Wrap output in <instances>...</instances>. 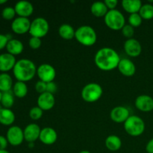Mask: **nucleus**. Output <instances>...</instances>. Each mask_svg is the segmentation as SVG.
Listing matches in <instances>:
<instances>
[{
    "mask_svg": "<svg viewBox=\"0 0 153 153\" xmlns=\"http://www.w3.org/2000/svg\"><path fill=\"white\" fill-rule=\"evenodd\" d=\"M79 153H91V152H89V151H88V150H83V151H81Z\"/></svg>",
    "mask_w": 153,
    "mask_h": 153,
    "instance_id": "nucleus-44",
    "label": "nucleus"
},
{
    "mask_svg": "<svg viewBox=\"0 0 153 153\" xmlns=\"http://www.w3.org/2000/svg\"><path fill=\"white\" fill-rule=\"evenodd\" d=\"M37 75L40 81L49 83L54 82V79L56 76V71L53 66L51 64H42L37 67Z\"/></svg>",
    "mask_w": 153,
    "mask_h": 153,
    "instance_id": "nucleus-9",
    "label": "nucleus"
},
{
    "mask_svg": "<svg viewBox=\"0 0 153 153\" xmlns=\"http://www.w3.org/2000/svg\"><path fill=\"white\" fill-rule=\"evenodd\" d=\"M142 5L143 4L140 0H123L122 1L123 8L130 14L139 13Z\"/></svg>",
    "mask_w": 153,
    "mask_h": 153,
    "instance_id": "nucleus-21",
    "label": "nucleus"
},
{
    "mask_svg": "<svg viewBox=\"0 0 153 153\" xmlns=\"http://www.w3.org/2000/svg\"><path fill=\"white\" fill-rule=\"evenodd\" d=\"M139 14L143 19H152L153 18V5L152 4H144L141 6Z\"/></svg>",
    "mask_w": 153,
    "mask_h": 153,
    "instance_id": "nucleus-29",
    "label": "nucleus"
},
{
    "mask_svg": "<svg viewBox=\"0 0 153 153\" xmlns=\"http://www.w3.org/2000/svg\"><path fill=\"white\" fill-rule=\"evenodd\" d=\"M91 10L92 14L97 17H105L109 10L104 1H95L91 5Z\"/></svg>",
    "mask_w": 153,
    "mask_h": 153,
    "instance_id": "nucleus-24",
    "label": "nucleus"
},
{
    "mask_svg": "<svg viewBox=\"0 0 153 153\" xmlns=\"http://www.w3.org/2000/svg\"><path fill=\"white\" fill-rule=\"evenodd\" d=\"M34 143H28V147L29 148L34 147Z\"/></svg>",
    "mask_w": 153,
    "mask_h": 153,
    "instance_id": "nucleus-41",
    "label": "nucleus"
},
{
    "mask_svg": "<svg viewBox=\"0 0 153 153\" xmlns=\"http://www.w3.org/2000/svg\"><path fill=\"white\" fill-rule=\"evenodd\" d=\"M31 22L28 18L18 17L15 18L11 23V29L15 34H23L29 32Z\"/></svg>",
    "mask_w": 153,
    "mask_h": 153,
    "instance_id": "nucleus-10",
    "label": "nucleus"
},
{
    "mask_svg": "<svg viewBox=\"0 0 153 153\" xmlns=\"http://www.w3.org/2000/svg\"><path fill=\"white\" fill-rule=\"evenodd\" d=\"M146 151L148 153H153V138L151 139L146 144Z\"/></svg>",
    "mask_w": 153,
    "mask_h": 153,
    "instance_id": "nucleus-40",
    "label": "nucleus"
},
{
    "mask_svg": "<svg viewBox=\"0 0 153 153\" xmlns=\"http://www.w3.org/2000/svg\"><path fill=\"white\" fill-rule=\"evenodd\" d=\"M55 104V99L53 94L45 92L40 94L37 98V106L43 111H49L53 108Z\"/></svg>",
    "mask_w": 153,
    "mask_h": 153,
    "instance_id": "nucleus-14",
    "label": "nucleus"
},
{
    "mask_svg": "<svg viewBox=\"0 0 153 153\" xmlns=\"http://www.w3.org/2000/svg\"><path fill=\"white\" fill-rule=\"evenodd\" d=\"M8 145L7 137L3 135H0V150H4Z\"/></svg>",
    "mask_w": 153,
    "mask_h": 153,
    "instance_id": "nucleus-39",
    "label": "nucleus"
},
{
    "mask_svg": "<svg viewBox=\"0 0 153 153\" xmlns=\"http://www.w3.org/2000/svg\"><path fill=\"white\" fill-rule=\"evenodd\" d=\"M43 111L38 106L32 107L29 111V117L33 120H38L43 117Z\"/></svg>",
    "mask_w": 153,
    "mask_h": 153,
    "instance_id": "nucleus-32",
    "label": "nucleus"
},
{
    "mask_svg": "<svg viewBox=\"0 0 153 153\" xmlns=\"http://www.w3.org/2000/svg\"><path fill=\"white\" fill-rule=\"evenodd\" d=\"M15 114L13 111L9 108H2L0 110V123L4 126H11L15 121Z\"/></svg>",
    "mask_w": 153,
    "mask_h": 153,
    "instance_id": "nucleus-23",
    "label": "nucleus"
},
{
    "mask_svg": "<svg viewBox=\"0 0 153 153\" xmlns=\"http://www.w3.org/2000/svg\"><path fill=\"white\" fill-rule=\"evenodd\" d=\"M105 146L108 149L112 152H116L118 151L122 146V140L120 137L115 134H111V135L108 136L107 138L105 139Z\"/></svg>",
    "mask_w": 153,
    "mask_h": 153,
    "instance_id": "nucleus-22",
    "label": "nucleus"
},
{
    "mask_svg": "<svg viewBox=\"0 0 153 153\" xmlns=\"http://www.w3.org/2000/svg\"><path fill=\"white\" fill-rule=\"evenodd\" d=\"M75 38L83 46H91L97 42V34L93 27L86 25H82L76 30Z\"/></svg>",
    "mask_w": 153,
    "mask_h": 153,
    "instance_id": "nucleus-3",
    "label": "nucleus"
},
{
    "mask_svg": "<svg viewBox=\"0 0 153 153\" xmlns=\"http://www.w3.org/2000/svg\"><path fill=\"white\" fill-rule=\"evenodd\" d=\"M104 2L109 10H114L118 4L117 0H105Z\"/></svg>",
    "mask_w": 153,
    "mask_h": 153,
    "instance_id": "nucleus-38",
    "label": "nucleus"
},
{
    "mask_svg": "<svg viewBox=\"0 0 153 153\" xmlns=\"http://www.w3.org/2000/svg\"><path fill=\"white\" fill-rule=\"evenodd\" d=\"M1 106L4 108L10 109L14 104V95L13 91H10L7 92L2 93V97L1 100Z\"/></svg>",
    "mask_w": 153,
    "mask_h": 153,
    "instance_id": "nucleus-28",
    "label": "nucleus"
},
{
    "mask_svg": "<svg viewBox=\"0 0 153 153\" xmlns=\"http://www.w3.org/2000/svg\"><path fill=\"white\" fill-rule=\"evenodd\" d=\"M58 90V86H57L56 84L54 82H49V83H46V92L49 93V94H53Z\"/></svg>",
    "mask_w": 153,
    "mask_h": 153,
    "instance_id": "nucleus-36",
    "label": "nucleus"
},
{
    "mask_svg": "<svg viewBox=\"0 0 153 153\" xmlns=\"http://www.w3.org/2000/svg\"><path fill=\"white\" fill-rule=\"evenodd\" d=\"M16 13L21 17L28 18L34 12V6L31 2L28 1H19L14 6Z\"/></svg>",
    "mask_w": 153,
    "mask_h": 153,
    "instance_id": "nucleus-16",
    "label": "nucleus"
},
{
    "mask_svg": "<svg viewBox=\"0 0 153 153\" xmlns=\"http://www.w3.org/2000/svg\"><path fill=\"white\" fill-rule=\"evenodd\" d=\"M124 129L129 135L137 137L144 132L145 123L140 117L131 115L124 123Z\"/></svg>",
    "mask_w": 153,
    "mask_h": 153,
    "instance_id": "nucleus-4",
    "label": "nucleus"
},
{
    "mask_svg": "<svg viewBox=\"0 0 153 153\" xmlns=\"http://www.w3.org/2000/svg\"><path fill=\"white\" fill-rule=\"evenodd\" d=\"M37 67L31 60L22 58L16 61L13 69V73L19 82H29L37 74Z\"/></svg>",
    "mask_w": 153,
    "mask_h": 153,
    "instance_id": "nucleus-2",
    "label": "nucleus"
},
{
    "mask_svg": "<svg viewBox=\"0 0 153 153\" xmlns=\"http://www.w3.org/2000/svg\"><path fill=\"white\" fill-rule=\"evenodd\" d=\"M128 24L130 25L134 28V27H139L142 24L143 22V19L139 14V13H131L128 16Z\"/></svg>",
    "mask_w": 153,
    "mask_h": 153,
    "instance_id": "nucleus-30",
    "label": "nucleus"
},
{
    "mask_svg": "<svg viewBox=\"0 0 153 153\" xmlns=\"http://www.w3.org/2000/svg\"><path fill=\"white\" fill-rule=\"evenodd\" d=\"M135 107L143 112H149L153 110V98L149 95H140L134 102Z\"/></svg>",
    "mask_w": 153,
    "mask_h": 153,
    "instance_id": "nucleus-15",
    "label": "nucleus"
},
{
    "mask_svg": "<svg viewBox=\"0 0 153 153\" xmlns=\"http://www.w3.org/2000/svg\"><path fill=\"white\" fill-rule=\"evenodd\" d=\"M13 94L17 98H24L28 94V86L25 82L17 81L14 83L13 86Z\"/></svg>",
    "mask_w": 153,
    "mask_h": 153,
    "instance_id": "nucleus-27",
    "label": "nucleus"
},
{
    "mask_svg": "<svg viewBox=\"0 0 153 153\" xmlns=\"http://www.w3.org/2000/svg\"><path fill=\"white\" fill-rule=\"evenodd\" d=\"M6 137L8 143L13 146H19L25 140L23 130L17 126H12L8 128L6 134Z\"/></svg>",
    "mask_w": 153,
    "mask_h": 153,
    "instance_id": "nucleus-8",
    "label": "nucleus"
},
{
    "mask_svg": "<svg viewBox=\"0 0 153 153\" xmlns=\"http://www.w3.org/2000/svg\"><path fill=\"white\" fill-rule=\"evenodd\" d=\"M1 97H2V92H1V91H0V103H1Z\"/></svg>",
    "mask_w": 153,
    "mask_h": 153,
    "instance_id": "nucleus-45",
    "label": "nucleus"
},
{
    "mask_svg": "<svg viewBox=\"0 0 153 153\" xmlns=\"http://www.w3.org/2000/svg\"><path fill=\"white\" fill-rule=\"evenodd\" d=\"M58 34L64 40H72L75 37L76 30L70 24L64 23L60 25L58 28Z\"/></svg>",
    "mask_w": 153,
    "mask_h": 153,
    "instance_id": "nucleus-25",
    "label": "nucleus"
},
{
    "mask_svg": "<svg viewBox=\"0 0 153 153\" xmlns=\"http://www.w3.org/2000/svg\"><path fill=\"white\" fill-rule=\"evenodd\" d=\"M120 60L119 54L110 47L99 49L94 57L97 67L103 71H111L117 68Z\"/></svg>",
    "mask_w": 153,
    "mask_h": 153,
    "instance_id": "nucleus-1",
    "label": "nucleus"
},
{
    "mask_svg": "<svg viewBox=\"0 0 153 153\" xmlns=\"http://www.w3.org/2000/svg\"><path fill=\"white\" fill-rule=\"evenodd\" d=\"M41 128L37 124L30 123L23 130L24 138L28 143H34L40 137Z\"/></svg>",
    "mask_w": 153,
    "mask_h": 153,
    "instance_id": "nucleus-13",
    "label": "nucleus"
},
{
    "mask_svg": "<svg viewBox=\"0 0 153 153\" xmlns=\"http://www.w3.org/2000/svg\"><path fill=\"white\" fill-rule=\"evenodd\" d=\"M129 117V111L124 106H117L111 111V119L117 123H124Z\"/></svg>",
    "mask_w": 153,
    "mask_h": 153,
    "instance_id": "nucleus-12",
    "label": "nucleus"
},
{
    "mask_svg": "<svg viewBox=\"0 0 153 153\" xmlns=\"http://www.w3.org/2000/svg\"><path fill=\"white\" fill-rule=\"evenodd\" d=\"M0 153H10L8 152V151H7L6 149H4V150H0Z\"/></svg>",
    "mask_w": 153,
    "mask_h": 153,
    "instance_id": "nucleus-43",
    "label": "nucleus"
},
{
    "mask_svg": "<svg viewBox=\"0 0 153 153\" xmlns=\"http://www.w3.org/2000/svg\"><path fill=\"white\" fill-rule=\"evenodd\" d=\"M16 61L15 56L9 53H3L0 55V71L6 73L13 70Z\"/></svg>",
    "mask_w": 153,
    "mask_h": 153,
    "instance_id": "nucleus-19",
    "label": "nucleus"
},
{
    "mask_svg": "<svg viewBox=\"0 0 153 153\" xmlns=\"http://www.w3.org/2000/svg\"><path fill=\"white\" fill-rule=\"evenodd\" d=\"M57 131L51 127H46L41 129L39 140L45 145H52L57 141Z\"/></svg>",
    "mask_w": 153,
    "mask_h": 153,
    "instance_id": "nucleus-17",
    "label": "nucleus"
},
{
    "mask_svg": "<svg viewBox=\"0 0 153 153\" xmlns=\"http://www.w3.org/2000/svg\"><path fill=\"white\" fill-rule=\"evenodd\" d=\"M49 30V24L43 17H37L31 22L29 29V34L31 37H42L48 34Z\"/></svg>",
    "mask_w": 153,
    "mask_h": 153,
    "instance_id": "nucleus-7",
    "label": "nucleus"
},
{
    "mask_svg": "<svg viewBox=\"0 0 153 153\" xmlns=\"http://www.w3.org/2000/svg\"><path fill=\"white\" fill-rule=\"evenodd\" d=\"M103 90L101 85L97 83H89L85 85L82 90V99L87 102H95L98 101L102 96Z\"/></svg>",
    "mask_w": 153,
    "mask_h": 153,
    "instance_id": "nucleus-6",
    "label": "nucleus"
},
{
    "mask_svg": "<svg viewBox=\"0 0 153 153\" xmlns=\"http://www.w3.org/2000/svg\"><path fill=\"white\" fill-rule=\"evenodd\" d=\"M35 90L40 94L46 92V83L44 82L39 80L35 84Z\"/></svg>",
    "mask_w": 153,
    "mask_h": 153,
    "instance_id": "nucleus-35",
    "label": "nucleus"
},
{
    "mask_svg": "<svg viewBox=\"0 0 153 153\" xmlns=\"http://www.w3.org/2000/svg\"><path fill=\"white\" fill-rule=\"evenodd\" d=\"M6 49L7 51V53L13 55H18L22 52L24 49L23 43L17 39H10L7 43Z\"/></svg>",
    "mask_w": 153,
    "mask_h": 153,
    "instance_id": "nucleus-20",
    "label": "nucleus"
},
{
    "mask_svg": "<svg viewBox=\"0 0 153 153\" xmlns=\"http://www.w3.org/2000/svg\"><path fill=\"white\" fill-rule=\"evenodd\" d=\"M120 73L127 77H131L135 74L136 67L135 64L128 58H123L120 60L119 65L117 67Z\"/></svg>",
    "mask_w": 153,
    "mask_h": 153,
    "instance_id": "nucleus-18",
    "label": "nucleus"
},
{
    "mask_svg": "<svg viewBox=\"0 0 153 153\" xmlns=\"http://www.w3.org/2000/svg\"><path fill=\"white\" fill-rule=\"evenodd\" d=\"M13 79L11 76L6 73L0 74V91L2 93L7 92L13 88Z\"/></svg>",
    "mask_w": 153,
    "mask_h": 153,
    "instance_id": "nucleus-26",
    "label": "nucleus"
},
{
    "mask_svg": "<svg viewBox=\"0 0 153 153\" xmlns=\"http://www.w3.org/2000/svg\"><path fill=\"white\" fill-rule=\"evenodd\" d=\"M16 11H15L14 7H6L1 11V16L3 19L6 20H11L14 19L15 15H16Z\"/></svg>",
    "mask_w": 153,
    "mask_h": 153,
    "instance_id": "nucleus-31",
    "label": "nucleus"
},
{
    "mask_svg": "<svg viewBox=\"0 0 153 153\" xmlns=\"http://www.w3.org/2000/svg\"><path fill=\"white\" fill-rule=\"evenodd\" d=\"M124 50L128 56L136 58L141 54L142 46L138 40L132 37L126 40L124 43Z\"/></svg>",
    "mask_w": 153,
    "mask_h": 153,
    "instance_id": "nucleus-11",
    "label": "nucleus"
},
{
    "mask_svg": "<svg viewBox=\"0 0 153 153\" xmlns=\"http://www.w3.org/2000/svg\"><path fill=\"white\" fill-rule=\"evenodd\" d=\"M9 40H10V38H9L7 35L0 34V50L3 49L4 48H6Z\"/></svg>",
    "mask_w": 153,
    "mask_h": 153,
    "instance_id": "nucleus-37",
    "label": "nucleus"
},
{
    "mask_svg": "<svg viewBox=\"0 0 153 153\" xmlns=\"http://www.w3.org/2000/svg\"><path fill=\"white\" fill-rule=\"evenodd\" d=\"M28 45L32 49H38L42 45L41 38L31 37L28 40Z\"/></svg>",
    "mask_w": 153,
    "mask_h": 153,
    "instance_id": "nucleus-34",
    "label": "nucleus"
},
{
    "mask_svg": "<svg viewBox=\"0 0 153 153\" xmlns=\"http://www.w3.org/2000/svg\"><path fill=\"white\" fill-rule=\"evenodd\" d=\"M121 31H122L123 35L128 39L132 38V37L134 36V28H133L131 25H130L129 24H127V25H124L123 28L121 29Z\"/></svg>",
    "mask_w": 153,
    "mask_h": 153,
    "instance_id": "nucleus-33",
    "label": "nucleus"
},
{
    "mask_svg": "<svg viewBox=\"0 0 153 153\" xmlns=\"http://www.w3.org/2000/svg\"><path fill=\"white\" fill-rule=\"evenodd\" d=\"M104 21L109 28L114 31L121 30L126 25L125 16L119 10H109L105 16Z\"/></svg>",
    "mask_w": 153,
    "mask_h": 153,
    "instance_id": "nucleus-5",
    "label": "nucleus"
},
{
    "mask_svg": "<svg viewBox=\"0 0 153 153\" xmlns=\"http://www.w3.org/2000/svg\"><path fill=\"white\" fill-rule=\"evenodd\" d=\"M7 0H0V4H3L7 2Z\"/></svg>",
    "mask_w": 153,
    "mask_h": 153,
    "instance_id": "nucleus-42",
    "label": "nucleus"
}]
</instances>
